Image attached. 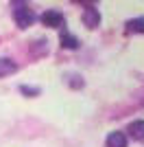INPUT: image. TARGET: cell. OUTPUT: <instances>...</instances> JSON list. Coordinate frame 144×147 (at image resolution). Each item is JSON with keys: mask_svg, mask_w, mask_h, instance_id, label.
<instances>
[{"mask_svg": "<svg viewBox=\"0 0 144 147\" xmlns=\"http://www.w3.org/2000/svg\"><path fill=\"white\" fill-rule=\"evenodd\" d=\"M129 134H131V138H135V141H142L144 138V121H133L131 125H129Z\"/></svg>", "mask_w": 144, "mask_h": 147, "instance_id": "5b68a950", "label": "cell"}, {"mask_svg": "<svg viewBox=\"0 0 144 147\" xmlns=\"http://www.w3.org/2000/svg\"><path fill=\"white\" fill-rule=\"evenodd\" d=\"M15 22H18L20 29H26V26H31L35 22V16H33V11L29 7H18L15 9Z\"/></svg>", "mask_w": 144, "mask_h": 147, "instance_id": "6da1fadb", "label": "cell"}, {"mask_svg": "<svg viewBox=\"0 0 144 147\" xmlns=\"http://www.w3.org/2000/svg\"><path fill=\"white\" fill-rule=\"evenodd\" d=\"M72 2H81V5H96V2H98V0H72Z\"/></svg>", "mask_w": 144, "mask_h": 147, "instance_id": "30bf717a", "label": "cell"}, {"mask_svg": "<svg viewBox=\"0 0 144 147\" xmlns=\"http://www.w3.org/2000/svg\"><path fill=\"white\" fill-rule=\"evenodd\" d=\"M42 22H44L46 26H50V29H59V26L66 24V18H63V13L50 9V11H46V13L42 16Z\"/></svg>", "mask_w": 144, "mask_h": 147, "instance_id": "7a4b0ae2", "label": "cell"}, {"mask_svg": "<svg viewBox=\"0 0 144 147\" xmlns=\"http://www.w3.org/2000/svg\"><path fill=\"white\" fill-rule=\"evenodd\" d=\"M61 46H63V49H79V40L74 35H72V33H68V31H63V33H61Z\"/></svg>", "mask_w": 144, "mask_h": 147, "instance_id": "8992f818", "label": "cell"}, {"mask_svg": "<svg viewBox=\"0 0 144 147\" xmlns=\"http://www.w3.org/2000/svg\"><path fill=\"white\" fill-rule=\"evenodd\" d=\"M127 31L131 33H144V18H135L127 22Z\"/></svg>", "mask_w": 144, "mask_h": 147, "instance_id": "ba28073f", "label": "cell"}, {"mask_svg": "<svg viewBox=\"0 0 144 147\" xmlns=\"http://www.w3.org/2000/svg\"><path fill=\"white\" fill-rule=\"evenodd\" d=\"M83 22H85L87 29H96V26L101 24V13H98V9H94V5H90L83 11Z\"/></svg>", "mask_w": 144, "mask_h": 147, "instance_id": "3957f363", "label": "cell"}, {"mask_svg": "<svg viewBox=\"0 0 144 147\" xmlns=\"http://www.w3.org/2000/svg\"><path fill=\"white\" fill-rule=\"evenodd\" d=\"M20 90H22L24 94H37V92H39V90H37V88H29V86H22V88H20Z\"/></svg>", "mask_w": 144, "mask_h": 147, "instance_id": "9c48e42d", "label": "cell"}, {"mask_svg": "<svg viewBox=\"0 0 144 147\" xmlns=\"http://www.w3.org/2000/svg\"><path fill=\"white\" fill-rule=\"evenodd\" d=\"M107 147H127V136L122 132H111L107 136Z\"/></svg>", "mask_w": 144, "mask_h": 147, "instance_id": "277c9868", "label": "cell"}, {"mask_svg": "<svg viewBox=\"0 0 144 147\" xmlns=\"http://www.w3.org/2000/svg\"><path fill=\"white\" fill-rule=\"evenodd\" d=\"M18 70V66L13 64L11 59H7V57H0V77H7V75H11Z\"/></svg>", "mask_w": 144, "mask_h": 147, "instance_id": "52a82bcc", "label": "cell"}]
</instances>
